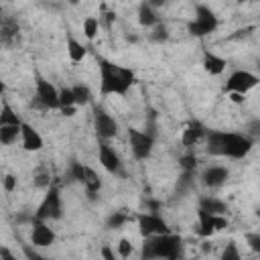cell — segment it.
<instances>
[{"instance_id":"6da1fadb","label":"cell","mask_w":260,"mask_h":260,"mask_svg":"<svg viewBox=\"0 0 260 260\" xmlns=\"http://www.w3.org/2000/svg\"><path fill=\"white\" fill-rule=\"evenodd\" d=\"M252 150V138L238 132H207V152L215 156H230V158H244Z\"/></svg>"},{"instance_id":"7a4b0ae2","label":"cell","mask_w":260,"mask_h":260,"mask_svg":"<svg viewBox=\"0 0 260 260\" xmlns=\"http://www.w3.org/2000/svg\"><path fill=\"white\" fill-rule=\"evenodd\" d=\"M100 89L104 95H110V93H120L124 95L130 85L134 83V73L126 67H120V65H114L106 59H100Z\"/></svg>"},{"instance_id":"3957f363","label":"cell","mask_w":260,"mask_h":260,"mask_svg":"<svg viewBox=\"0 0 260 260\" xmlns=\"http://www.w3.org/2000/svg\"><path fill=\"white\" fill-rule=\"evenodd\" d=\"M183 254V240L175 234H162L146 238L142 244V260H179Z\"/></svg>"},{"instance_id":"277c9868","label":"cell","mask_w":260,"mask_h":260,"mask_svg":"<svg viewBox=\"0 0 260 260\" xmlns=\"http://www.w3.org/2000/svg\"><path fill=\"white\" fill-rule=\"evenodd\" d=\"M215 28H217V16L213 14V10L199 4L195 8V18L189 22V32L193 37H207Z\"/></svg>"},{"instance_id":"5b68a950","label":"cell","mask_w":260,"mask_h":260,"mask_svg":"<svg viewBox=\"0 0 260 260\" xmlns=\"http://www.w3.org/2000/svg\"><path fill=\"white\" fill-rule=\"evenodd\" d=\"M59 217H61V195L57 187H51L35 211V221H47V219H59Z\"/></svg>"},{"instance_id":"8992f818","label":"cell","mask_w":260,"mask_h":260,"mask_svg":"<svg viewBox=\"0 0 260 260\" xmlns=\"http://www.w3.org/2000/svg\"><path fill=\"white\" fill-rule=\"evenodd\" d=\"M128 138H130V148H132L134 158L144 160V158L150 156L152 146H154V138H152L150 132H140L136 128H130L128 130Z\"/></svg>"},{"instance_id":"52a82bcc","label":"cell","mask_w":260,"mask_h":260,"mask_svg":"<svg viewBox=\"0 0 260 260\" xmlns=\"http://www.w3.org/2000/svg\"><path fill=\"white\" fill-rule=\"evenodd\" d=\"M93 126L100 140H110L118 134V122L100 106L93 108Z\"/></svg>"},{"instance_id":"ba28073f","label":"cell","mask_w":260,"mask_h":260,"mask_svg":"<svg viewBox=\"0 0 260 260\" xmlns=\"http://www.w3.org/2000/svg\"><path fill=\"white\" fill-rule=\"evenodd\" d=\"M138 225H140L142 238H152V236L171 234L167 221H165L162 217H158L156 213H140V215H138Z\"/></svg>"},{"instance_id":"9c48e42d","label":"cell","mask_w":260,"mask_h":260,"mask_svg":"<svg viewBox=\"0 0 260 260\" xmlns=\"http://www.w3.org/2000/svg\"><path fill=\"white\" fill-rule=\"evenodd\" d=\"M258 77L254 75V73H250V71H234L232 75H230V79H228V83H225V89L230 91V93H246V91H250L252 87H256L258 85Z\"/></svg>"},{"instance_id":"30bf717a","label":"cell","mask_w":260,"mask_h":260,"mask_svg":"<svg viewBox=\"0 0 260 260\" xmlns=\"http://www.w3.org/2000/svg\"><path fill=\"white\" fill-rule=\"evenodd\" d=\"M37 102L49 110L59 108V89H55V85L47 79L37 77Z\"/></svg>"},{"instance_id":"8fae6325","label":"cell","mask_w":260,"mask_h":260,"mask_svg":"<svg viewBox=\"0 0 260 260\" xmlns=\"http://www.w3.org/2000/svg\"><path fill=\"white\" fill-rule=\"evenodd\" d=\"M98 158H100L102 167H104L108 173H114V175H120V173H122L120 156H118V152L108 144V140H100V144H98Z\"/></svg>"},{"instance_id":"7c38bea8","label":"cell","mask_w":260,"mask_h":260,"mask_svg":"<svg viewBox=\"0 0 260 260\" xmlns=\"http://www.w3.org/2000/svg\"><path fill=\"white\" fill-rule=\"evenodd\" d=\"M228 179H230V171H228L225 167H219V165H211V167H207V169L203 171V175H201L203 185H205V187H211V189L221 187Z\"/></svg>"},{"instance_id":"4fadbf2b","label":"cell","mask_w":260,"mask_h":260,"mask_svg":"<svg viewBox=\"0 0 260 260\" xmlns=\"http://www.w3.org/2000/svg\"><path fill=\"white\" fill-rule=\"evenodd\" d=\"M30 242L39 248H47L55 242V232L45 223V221H32L30 230Z\"/></svg>"},{"instance_id":"5bb4252c","label":"cell","mask_w":260,"mask_h":260,"mask_svg":"<svg viewBox=\"0 0 260 260\" xmlns=\"http://www.w3.org/2000/svg\"><path fill=\"white\" fill-rule=\"evenodd\" d=\"M203 134H205L203 124H201V122H197V120H191V122L187 124V128L183 130L181 142H183V146H193L195 142H199V140H201V136H203Z\"/></svg>"},{"instance_id":"9a60e30c","label":"cell","mask_w":260,"mask_h":260,"mask_svg":"<svg viewBox=\"0 0 260 260\" xmlns=\"http://www.w3.org/2000/svg\"><path fill=\"white\" fill-rule=\"evenodd\" d=\"M16 37H18V22L10 16H2L0 18V41L4 45H10Z\"/></svg>"},{"instance_id":"2e32d148","label":"cell","mask_w":260,"mask_h":260,"mask_svg":"<svg viewBox=\"0 0 260 260\" xmlns=\"http://www.w3.org/2000/svg\"><path fill=\"white\" fill-rule=\"evenodd\" d=\"M22 146L26 148V150H41L43 148V138H41V134L32 128V126H28V124H22Z\"/></svg>"},{"instance_id":"e0dca14e","label":"cell","mask_w":260,"mask_h":260,"mask_svg":"<svg viewBox=\"0 0 260 260\" xmlns=\"http://www.w3.org/2000/svg\"><path fill=\"white\" fill-rule=\"evenodd\" d=\"M217 230V215H211L203 209H199V236L209 238Z\"/></svg>"},{"instance_id":"ac0fdd59","label":"cell","mask_w":260,"mask_h":260,"mask_svg":"<svg viewBox=\"0 0 260 260\" xmlns=\"http://www.w3.org/2000/svg\"><path fill=\"white\" fill-rule=\"evenodd\" d=\"M199 209L211 213V215H223L228 211L225 203L219 201L217 197H201V203H199Z\"/></svg>"},{"instance_id":"d6986e66","label":"cell","mask_w":260,"mask_h":260,"mask_svg":"<svg viewBox=\"0 0 260 260\" xmlns=\"http://www.w3.org/2000/svg\"><path fill=\"white\" fill-rule=\"evenodd\" d=\"M225 59H221V57H217V55H213V53H205V57H203V67H205V71L207 73H211V75H219L223 69H225Z\"/></svg>"},{"instance_id":"ffe728a7","label":"cell","mask_w":260,"mask_h":260,"mask_svg":"<svg viewBox=\"0 0 260 260\" xmlns=\"http://www.w3.org/2000/svg\"><path fill=\"white\" fill-rule=\"evenodd\" d=\"M138 20H140V24H144V26H156V24H160L156 12L152 10V6H150L148 2L140 4V8H138Z\"/></svg>"},{"instance_id":"44dd1931","label":"cell","mask_w":260,"mask_h":260,"mask_svg":"<svg viewBox=\"0 0 260 260\" xmlns=\"http://www.w3.org/2000/svg\"><path fill=\"white\" fill-rule=\"evenodd\" d=\"M18 134H22V124H16V126H0V142L4 146L12 144Z\"/></svg>"},{"instance_id":"7402d4cb","label":"cell","mask_w":260,"mask_h":260,"mask_svg":"<svg viewBox=\"0 0 260 260\" xmlns=\"http://www.w3.org/2000/svg\"><path fill=\"white\" fill-rule=\"evenodd\" d=\"M67 51H69V57H71V61H81L83 57H85V53H87V49L79 43V41H75L73 37H67Z\"/></svg>"},{"instance_id":"603a6c76","label":"cell","mask_w":260,"mask_h":260,"mask_svg":"<svg viewBox=\"0 0 260 260\" xmlns=\"http://www.w3.org/2000/svg\"><path fill=\"white\" fill-rule=\"evenodd\" d=\"M83 185H85V189H87V193H89V197L93 199L95 197V193L100 191V187H102V181H100V177L87 167V171H85V181H83Z\"/></svg>"},{"instance_id":"cb8c5ba5","label":"cell","mask_w":260,"mask_h":260,"mask_svg":"<svg viewBox=\"0 0 260 260\" xmlns=\"http://www.w3.org/2000/svg\"><path fill=\"white\" fill-rule=\"evenodd\" d=\"M16 124H22L20 118L10 110V106L4 102L2 104V112H0V126H16Z\"/></svg>"},{"instance_id":"d4e9b609","label":"cell","mask_w":260,"mask_h":260,"mask_svg":"<svg viewBox=\"0 0 260 260\" xmlns=\"http://www.w3.org/2000/svg\"><path fill=\"white\" fill-rule=\"evenodd\" d=\"M73 89V95H75V106L77 104H87L89 100H91V91H89V87L87 85H83V83H77V85H73L71 87Z\"/></svg>"},{"instance_id":"484cf974","label":"cell","mask_w":260,"mask_h":260,"mask_svg":"<svg viewBox=\"0 0 260 260\" xmlns=\"http://www.w3.org/2000/svg\"><path fill=\"white\" fill-rule=\"evenodd\" d=\"M128 219H130V215L122 209V211H114V213L108 217V221H106V223H108V228H110V230H118V228H122Z\"/></svg>"},{"instance_id":"4316f807","label":"cell","mask_w":260,"mask_h":260,"mask_svg":"<svg viewBox=\"0 0 260 260\" xmlns=\"http://www.w3.org/2000/svg\"><path fill=\"white\" fill-rule=\"evenodd\" d=\"M75 106V95H73V89L71 87H63L59 89V108H71Z\"/></svg>"},{"instance_id":"83f0119b","label":"cell","mask_w":260,"mask_h":260,"mask_svg":"<svg viewBox=\"0 0 260 260\" xmlns=\"http://www.w3.org/2000/svg\"><path fill=\"white\" fill-rule=\"evenodd\" d=\"M219 260H242L240 250H238V244H236L234 240H230V242L225 244V248H223V252H221V258H219Z\"/></svg>"},{"instance_id":"f1b7e54d","label":"cell","mask_w":260,"mask_h":260,"mask_svg":"<svg viewBox=\"0 0 260 260\" xmlns=\"http://www.w3.org/2000/svg\"><path fill=\"white\" fill-rule=\"evenodd\" d=\"M85 171H87V167H83L81 162L73 160L71 167H69V177H71L73 181H79V183L83 185V181H85Z\"/></svg>"},{"instance_id":"f546056e","label":"cell","mask_w":260,"mask_h":260,"mask_svg":"<svg viewBox=\"0 0 260 260\" xmlns=\"http://www.w3.org/2000/svg\"><path fill=\"white\" fill-rule=\"evenodd\" d=\"M98 26H100L98 18H95V16H87V18L83 20V32H85V37H87V39H93L95 32H98Z\"/></svg>"},{"instance_id":"4dcf8cb0","label":"cell","mask_w":260,"mask_h":260,"mask_svg":"<svg viewBox=\"0 0 260 260\" xmlns=\"http://www.w3.org/2000/svg\"><path fill=\"white\" fill-rule=\"evenodd\" d=\"M150 39H152L154 43H165V41L169 39V28H167L165 24H156L154 30L150 32Z\"/></svg>"},{"instance_id":"1f68e13d","label":"cell","mask_w":260,"mask_h":260,"mask_svg":"<svg viewBox=\"0 0 260 260\" xmlns=\"http://www.w3.org/2000/svg\"><path fill=\"white\" fill-rule=\"evenodd\" d=\"M181 169H183V173H195V169H197V158H195L193 154L181 156Z\"/></svg>"},{"instance_id":"d6a6232c","label":"cell","mask_w":260,"mask_h":260,"mask_svg":"<svg viewBox=\"0 0 260 260\" xmlns=\"http://www.w3.org/2000/svg\"><path fill=\"white\" fill-rule=\"evenodd\" d=\"M246 136H250V138H260V120L248 122V126H246Z\"/></svg>"},{"instance_id":"836d02e7","label":"cell","mask_w":260,"mask_h":260,"mask_svg":"<svg viewBox=\"0 0 260 260\" xmlns=\"http://www.w3.org/2000/svg\"><path fill=\"white\" fill-rule=\"evenodd\" d=\"M132 250H134V248H132L130 240H126V238H124V240H120V242H118V252H120V256H122V258H128V256L132 254Z\"/></svg>"},{"instance_id":"e575fe53","label":"cell","mask_w":260,"mask_h":260,"mask_svg":"<svg viewBox=\"0 0 260 260\" xmlns=\"http://www.w3.org/2000/svg\"><path fill=\"white\" fill-rule=\"evenodd\" d=\"M51 183V175L49 173H39L35 177V187H49Z\"/></svg>"},{"instance_id":"d590c367","label":"cell","mask_w":260,"mask_h":260,"mask_svg":"<svg viewBox=\"0 0 260 260\" xmlns=\"http://www.w3.org/2000/svg\"><path fill=\"white\" fill-rule=\"evenodd\" d=\"M248 246L254 250V252H258L260 254V234H248Z\"/></svg>"},{"instance_id":"8d00e7d4","label":"cell","mask_w":260,"mask_h":260,"mask_svg":"<svg viewBox=\"0 0 260 260\" xmlns=\"http://www.w3.org/2000/svg\"><path fill=\"white\" fill-rule=\"evenodd\" d=\"M14 187H16V177L14 175H6L4 177V189L6 191H14Z\"/></svg>"},{"instance_id":"74e56055","label":"cell","mask_w":260,"mask_h":260,"mask_svg":"<svg viewBox=\"0 0 260 260\" xmlns=\"http://www.w3.org/2000/svg\"><path fill=\"white\" fill-rule=\"evenodd\" d=\"M102 256H104V260H116V256H114V252H112L110 246H104L102 248Z\"/></svg>"},{"instance_id":"f35d334b","label":"cell","mask_w":260,"mask_h":260,"mask_svg":"<svg viewBox=\"0 0 260 260\" xmlns=\"http://www.w3.org/2000/svg\"><path fill=\"white\" fill-rule=\"evenodd\" d=\"M24 254H26V258H28V260H47V258H43V256H39L37 252H32V250H28V248H24Z\"/></svg>"},{"instance_id":"ab89813d","label":"cell","mask_w":260,"mask_h":260,"mask_svg":"<svg viewBox=\"0 0 260 260\" xmlns=\"http://www.w3.org/2000/svg\"><path fill=\"white\" fill-rule=\"evenodd\" d=\"M0 254H2V260H16V258H14L6 248H2V250H0Z\"/></svg>"},{"instance_id":"60d3db41","label":"cell","mask_w":260,"mask_h":260,"mask_svg":"<svg viewBox=\"0 0 260 260\" xmlns=\"http://www.w3.org/2000/svg\"><path fill=\"white\" fill-rule=\"evenodd\" d=\"M230 98H232V102H236V104H242V102H244V95H242V93H230Z\"/></svg>"},{"instance_id":"b9f144b4","label":"cell","mask_w":260,"mask_h":260,"mask_svg":"<svg viewBox=\"0 0 260 260\" xmlns=\"http://www.w3.org/2000/svg\"><path fill=\"white\" fill-rule=\"evenodd\" d=\"M61 112H63L65 116H73V114H75V106H71V108H63Z\"/></svg>"},{"instance_id":"7bdbcfd3","label":"cell","mask_w":260,"mask_h":260,"mask_svg":"<svg viewBox=\"0 0 260 260\" xmlns=\"http://www.w3.org/2000/svg\"><path fill=\"white\" fill-rule=\"evenodd\" d=\"M256 215H258V219H260V209H258V211H256Z\"/></svg>"}]
</instances>
